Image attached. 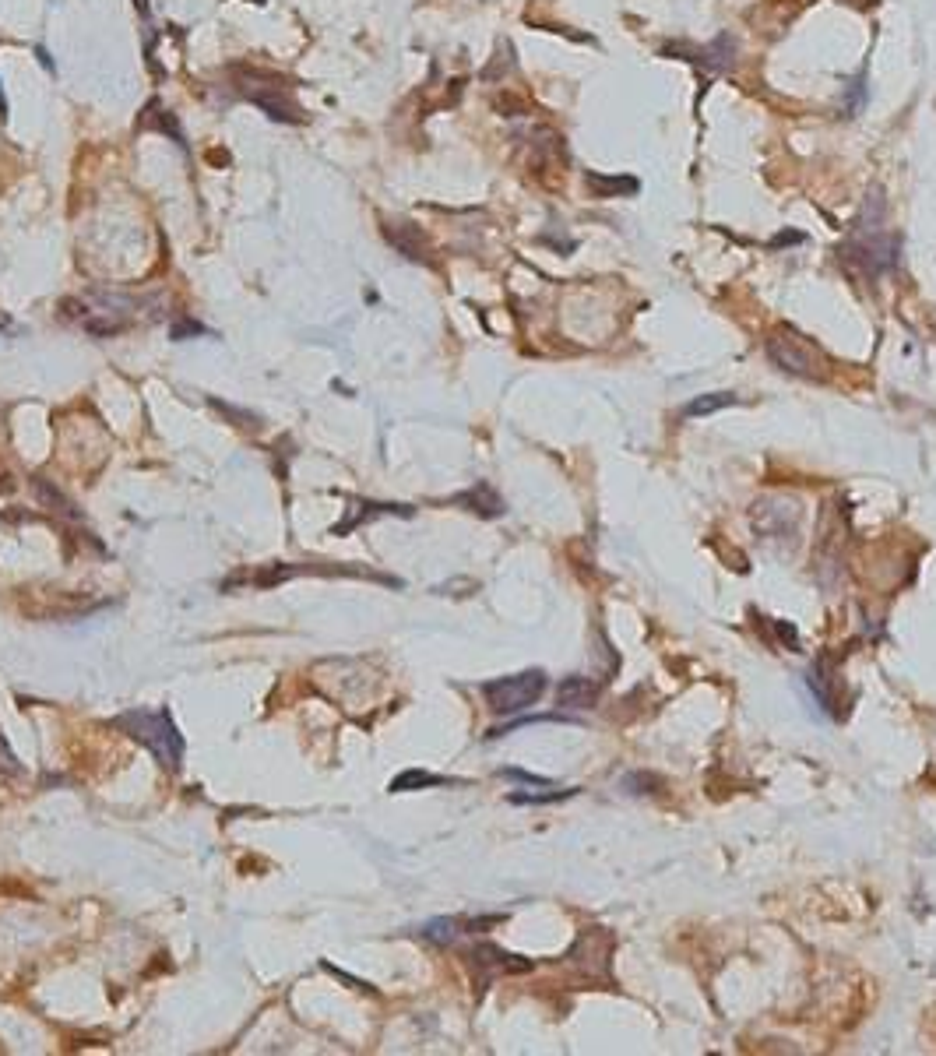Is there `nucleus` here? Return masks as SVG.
I'll use <instances>...</instances> for the list:
<instances>
[{
	"mask_svg": "<svg viewBox=\"0 0 936 1056\" xmlns=\"http://www.w3.org/2000/svg\"><path fill=\"white\" fill-rule=\"evenodd\" d=\"M131 740L145 743L162 768L176 771L183 764V736L176 733V722L166 712H124L117 719Z\"/></svg>",
	"mask_w": 936,
	"mask_h": 1056,
	"instance_id": "nucleus-1",
	"label": "nucleus"
},
{
	"mask_svg": "<svg viewBox=\"0 0 936 1056\" xmlns=\"http://www.w3.org/2000/svg\"><path fill=\"white\" fill-rule=\"evenodd\" d=\"M768 356L785 370V374L806 377V381H820L824 377V356L806 335H799L796 328L782 324L768 335Z\"/></svg>",
	"mask_w": 936,
	"mask_h": 1056,
	"instance_id": "nucleus-2",
	"label": "nucleus"
},
{
	"mask_svg": "<svg viewBox=\"0 0 936 1056\" xmlns=\"http://www.w3.org/2000/svg\"><path fill=\"white\" fill-rule=\"evenodd\" d=\"M901 254V236H891L884 229L877 233H856L845 247H841V261L849 264L852 272L877 279V275L891 272Z\"/></svg>",
	"mask_w": 936,
	"mask_h": 1056,
	"instance_id": "nucleus-3",
	"label": "nucleus"
},
{
	"mask_svg": "<svg viewBox=\"0 0 936 1056\" xmlns=\"http://www.w3.org/2000/svg\"><path fill=\"white\" fill-rule=\"evenodd\" d=\"M549 680L542 669H525V673H514V676H500V680L483 683V697L490 704V712L497 715H514V712H525L546 694Z\"/></svg>",
	"mask_w": 936,
	"mask_h": 1056,
	"instance_id": "nucleus-4",
	"label": "nucleus"
},
{
	"mask_svg": "<svg viewBox=\"0 0 936 1056\" xmlns=\"http://www.w3.org/2000/svg\"><path fill=\"white\" fill-rule=\"evenodd\" d=\"M666 53H680V57L690 60V64L704 67V71H711V74H722V71H729L732 57H736V46H732L729 36H718L715 43L701 46V50L683 43V46H666Z\"/></svg>",
	"mask_w": 936,
	"mask_h": 1056,
	"instance_id": "nucleus-5",
	"label": "nucleus"
},
{
	"mask_svg": "<svg viewBox=\"0 0 936 1056\" xmlns=\"http://www.w3.org/2000/svg\"><path fill=\"white\" fill-rule=\"evenodd\" d=\"M468 958H472V965L483 972V976H479V983H483V986L490 983L493 976H504V972H528V968H532V961H521L518 954H507V951H500V947H493V944L472 947V954H468Z\"/></svg>",
	"mask_w": 936,
	"mask_h": 1056,
	"instance_id": "nucleus-6",
	"label": "nucleus"
},
{
	"mask_svg": "<svg viewBox=\"0 0 936 1056\" xmlns=\"http://www.w3.org/2000/svg\"><path fill=\"white\" fill-rule=\"evenodd\" d=\"M556 704H560V708L588 712V708L599 704V683L588 680V676H567V680L556 687Z\"/></svg>",
	"mask_w": 936,
	"mask_h": 1056,
	"instance_id": "nucleus-7",
	"label": "nucleus"
},
{
	"mask_svg": "<svg viewBox=\"0 0 936 1056\" xmlns=\"http://www.w3.org/2000/svg\"><path fill=\"white\" fill-rule=\"evenodd\" d=\"M388 240L395 243V247L402 250L405 257H412V261H430L426 236L419 233L416 226H409V222H402V226H388Z\"/></svg>",
	"mask_w": 936,
	"mask_h": 1056,
	"instance_id": "nucleus-8",
	"label": "nucleus"
},
{
	"mask_svg": "<svg viewBox=\"0 0 936 1056\" xmlns=\"http://www.w3.org/2000/svg\"><path fill=\"white\" fill-rule=\"evenodd\" d=\"M588 187H592L599 198H627V194H637V180L634 176H602V173H588Z\"/></svg>",
	"mask_w": 936,
	"mask_h": 1056,
	"instance_id": "nucleus-9",
	"label": "nucleus"
},
{
	"mask_svg": "<svg viewBox=\"0 0 936 1056\" xmlns=\"http://www.w3.org/2000/svg\"><path fill=\"white\" fill-rule=\"evenodd\" d=\"M461 504H468L476 514H483V518H497V514H504V500L497 497V493L490 490L486 483H479L476 490H468L461 493Z\"/></svg>",
	"mask_w": 936,
	"mask_h": 1056,
	"instance_id": "nucleus-10",
	"label": "nucleus"
},
{
	"mask_svg": "<svg viewBox=\"0 0 936 1056\" xmlns=\"http://www.w3.org/2000/svg\"><path fill=\"white\" fill-rule=\"evenodd\" d=\"M739 402V395H732V391H715V395H697L694 402L683 409V416L697 419V416H711V412L718 409H732V405Z\"/></svg>",
	"mask_w": 936,
	"mask_h": 1056,
	"instance_id": "nucleus-11",
	"label": "nucleus"
},
{
	"mask_svg": "<svg viewBox=\"0 0 936 1056\" xmlns=\"http://www.w3.org/2000/svg\"><path fill=\"white\" fill-rule=\"evenodd\" d=\"M430 785H447L444 775H430V771H402V775L391 782V792H412V789H430Z\"/></svg>",
	"mask_w": 936,
	"mask_h": 1056,
	"instance_id": "nucleus-12",
	"label": "nucleus"
},
{
	"mask_svg": "<svg viewBox=\"0 0 936 1056\" xmlns=\"http://www.w3.org/2000/svg\"><path fill=\"white\" fill-rule=\"evenodd\" d=\"M461 926H465L461 919H433V923H426L419 933H423L426 940H433V944H451V940L461 933Z\"/></svg>",
	"mask_w": 936,
	"mask_h": 1056,
	"instance_id": "nucleus-13",
	"label": "nucleus"
},
{
	"mask_svg": "<svg viewBox=\"0 0 936 1056\" xmlns=\"http://www.w3.org/2000/svg\"><path fill=\"white\" fill-rule=\"evenodd\" d=\"M574 796V789H560V792H511V803H556V800H567Z\"/></svg>",
	"mask_w": 936,
	"mask_h": 1056,
	"instance_id": "nucleus-14",
	"label": "nucleus"
},
{
	"mask_svg": "<svg viewBox=\"0 0 936 1056\" xmlns=\"http://www.w3.org/2000/svg\"><path fill=\"white\" fill-rule=\"evenodd\" d=\"M863 81H866V74H859V78L849 85V92H845V113H849V117H856V113L863 110V99H866Z\"/></svg>",
	"mask_w": 936,
	"mask_h": 1056,
	"instance_id": "nucleus-15",
	"label": "nucleus"
},
{
	"mask_svg": "<svg viewBox=\"0 0 936 1056\" xmlns=\"http://www.w3.org/2000/svg\"><path fill=\"white\" fill-rule=\"evenodd\" d=\"M778 634H782V638H785V641H789V648H796V645H799V634H796V631H792V627H789V624H778Z\"/></svg>",
	"mask_w": 936,
	"mask_h": 1056,
	"instance_id": "nucleus-16",
	"label": "nucleus"
}]
</instances>
